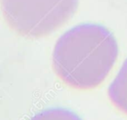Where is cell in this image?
Returning a JSON list of instances; mask_svg holds the SVG:
<instances>
[{
    "label": "cell",
    "instance_id": "1",
    "mask_svg": "<svg viewBox=\"0 0 127 120\" xmlns=\"http://www.w3.org/2000/svg\"><path fill=\"white\" fill-rule=\"evenodd\" d=\"M118 55L117 41L108 29L96 24H83L67 30L57 41L52 67L67 86L89 90L105 80Z\"/></svg>",
    "mask_w": 127,
    "mask_h": 120
},
{
    "label": "cell",
    "instance_id": "2",
    "mask_svg": "<svg viewBox=\"0 0 127 120\" xmlns=\"http://www.w3.org/2000/svg\"><path fill=\"white\" fill-rule=\"evenodd\" d=\"M78 0H1L4 20L18 35L39 38L50 35L71 18Z\"/></svg>",
    "mask_w": 127,
    "mask_h": 120
},
{
    "label": "cell",
    "instance_id": "4",
    "mask_svg": "<svg viewBox=\"0 0 127 120\" xmlns=\"http://www.w3.org/2000/svg\"><path fill=\"white\" fill-rule=\"evenodd\" d=\"M31 120H81L76 114L63 109H50L37 113Z\"/></svg>",
    "mask_w": 127,
    "mask_h": 120
},
{
    "label": "cell",
    "instance_id": "3",
    "mask_svg": "<svg viewBox=\"0 0 127 120\" xmlns=\"http://www.w3.org/2000/svg\"><path fill=\"white\" fill-rule=\"evenodd\" d=\"M108 97L117 109L127 115V58L108 89Z\"/></svg>",
    "mask_w": 127,
    "mask_h": 120
}]
</instances>
